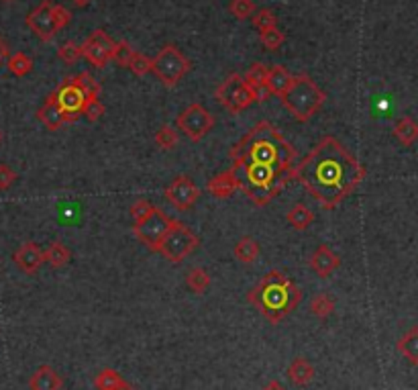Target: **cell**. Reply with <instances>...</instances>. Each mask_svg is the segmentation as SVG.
Returning a JSON list of instances; mask_svg holds the SVG:
<instances>
[{
  "instance_id": "cell-41",
  "label": "cell",
  "mask_w": 418,
  "mask_h": 390,
  "mask_svg": "<svg viewBox=\"0 0 418 390\" xmlns=\"http://www.w3.org/2000/svg\"><path fill=\"white\" fill-rule=\"evenodd\" d=\"M16 182V172L6 166V164H0V190H9Z\"/></svg>"
},
{
  "instance_id": "cell-12",
  "label": "cell",
  "mask_w": 418,
  "mask_h": 390,
  "mask_svg": "<svg viewBox=\"0 0 418 390\" xmlns=\"http://www.w3.org/2000/svg\"><path fill=\"white\" fill-rule=\"evenodd\" d=\"M56 99H58L61 111L68 116V123H73L84 115V106H86L88 99L84 90L73 82V78L59 84V88L56 90Z\"/></svg>"
},
{
  "instance_id": "cell-23",
  "label": "cell",
  "mask_w": 418,
  "mask_h": 390,
  "mask_svg": "<svg viewBox=\"0 0 418 390\" xmlns=\"http://www.w3.org/2000/svg\"><path fill=\"white\" fill-rule=\"evenodd\" d=\"M286 221H288L296 231H304V229H308L315 223V213L306 204L298 203L290 209L288 215H286Z\"/></svg>"
},
{
  "instance_id": "cell-43",
  "label": "cell",
  "mask_w": 418,
  "mask_h": 390,
  "mask_svg": "<svg viewBox=\"0 0 418 390\" xmlns=\"http://www.w3.org/2000/svg\"><path fill=\"white\" fill-rule=\"evenodd\" d=\"M9 59H11V47H9V44L0 35V66L9 64Z\"/></svg>"
},
{
  "instance_id": "cell-35",
  "label": "cell",
  "mask_w": 418,
  "mask_h": 390,
  "mask_svg": "<svg viewBox=\"0 0 418 390\" xmlns=\"http://www.w3.org/2000/svg\"><path fill=\"white\" fill-rule=\"evenodd\" d=\"M260 39L263 47L267 49V51H277L282 45L286 44V33H282V31L277 29H270V31H263L260 33Z\"/></svg>"
},
{
  "instance_id": "cell-20",
  "label": "cell",
  "mask_w": 418,
  "mask_h": 390,
  "mask_svg": "<svg viewBox=\"0 0 418 390\" xmlns=\"http://www.w3.org/2000/svg\"><path fill=\"white\" fill-rule=\"evenodd\" d=\"M315 374H317L315 372V366L306 360V358H296L288 366V378L292 380V384H296L300 389L308 386L315 380Z\"/></svg>"
},
{
  "instance_id": "cell-36",
  "label": "cell",
  "mask_w": 418,
  "mask_h": 390,
  "mask_svg": "<svg viewBox=\"0 0 418 390\" xmlns=\"http://www.w3.org/2000/svg\"><path fill=\"white\" fill-rule=\"evenodd\" d=\"M58 58L66 64H76L82 56V45H78L76 41H66V44L59 45L58 49Z\"/></svg>"
},
{
  "instance_id": "cell-7",
  "label": "cell",
  "mask_w": 418,
  "mask_h": 390,
  "mask_svg": "<svg viewBox=\"0 0 418 390\" xmlns=\"http://www.w3.org/2000/svg\"><path fill=\"white\" fill-rule=\"evenodd\" d=\"M198 246H200V237L192 231L188 225L180 223V221L175 219L172 229H170L168 235L163 237L158 254H161L165 260L172 261V264H180V261L186 260L188 256H190Z\"/></svg>"
},
{
  "instance_id": "cell-24",
  "label": "cell",
  "mask_w": 418,
  "mask_h": 390,
  "mask_svg": "<svg viewBox=\"0 0 418 390\" xmlns=\"http://www.w3.org/2000/svg\"><path fill=\"white\" fill-rule=\"evenodd\" d=\"M233 254H235L237 261H241V264H253V261L258 260V256H260V244L253 237L247 235V237H241L237 241Z\"/></svg>"
},
{
  "instance_id": "cell-26",
  "label": "cell",
  "mask_w": 418,
  "mask_h": 390,
  "mask_svg": "<svg viewBox=\"0 0 418 390\" xmlns=\"http://www.w3.org/2000/svg\"><path fill=\"white\" fill-rule=\"evenodd\" d=\"M125 384V378L118 374L113 368H102L94 378V386L98 390H116Z\"/></svg>"
},
{
  "instance_id": "cell-21",
  "label": "cell",
  "mask_w": 418,
  "mask_h": 390,
  "mask_svg": "<svg viewBox=\"0 0 418 390\" xmlns=\"http://www.w3.org/2000/svg\"><path fill=\"white\" fill-rule=\"evenodd\" d=\"M392 133L404 147H410V145H414L418 141V123L412 116H400L394 123Z\"/></svg>"
},
{
  "instance_id": "cell-48",
  "label": "cell",
  "mask_w": 418,
  "mask_h": 390,
  "mask_svg": "<svg viewBox=\"0 0 418 390\" xmlns=\"http://www.w3.org/2000/svg\"><path fill=\"white\" fill-rule=\"evenodd\" d=\"M2 2H13V0H2Z\"/></svg>"
},
{
  "instance_id": "cell-32",
  "label": "cell",
  "mask_w": 418,
  "mask_h": 390,
  "mask_svg": "<svg viewBox=\"0 0 418 390\" xmlns=\"http://www.w3.org/2000/svg\"><path fill=\"white\" fill-rule=\"evenodd\" d=\"M178 141H180L178 131L170 127V125L159 127L158 133H156V145H158L159 149H163V151H172L173 147L178 145Z\"/></svg>"
},
{
  "instance_id": "cell-17",
  "label": "cell",
  "mask_w": 418,
  "mask_h": 390,
  "mask_svg": "<svg viewBox=\"0 0 418 390\" xmlns=\"http://www.w3.org/2000/svg\"><path fill=\"white\" fill-rule=\"evenodd\" d=\"M63 386V378L51 368V366H39L29 380L31 390H61Z\"/></svg>"
},
{
  "instance_id": "cell-18",
  "label": "cell",
  "mask_w": 418,
  "mask_h": 390,
  "mask_svg": "<svg viewBox=\"0 0 418 390\" xmlns=\"http://www.w3.org/2000/svg\"><path fill=\"white\" fill-rule=\"evenodd\" d=\"M206 190H208L213 196H217V199H229L233 192L239 190L237 176H235V172L229 168L227 172H220L217 174L215 178H210V180L206 182Z\"/></svg>"
},
{
  "instance_id": "cell-34",
  "label": "cell",
  "mask_w": 418,
  "mask_h": 390,
  "mask_svg": "<svg viewBox=\"0 0 418 390\" xmlns=\"http://www.w3.org/2000/svg\"><path fill=\"white\" fill-rule=\"evenodd\" d=\"M255 2L253 0H231L229 2V13L239 21H245L255 15Z\"/></svg>"
},
{
  "instance_id": "cell-10",
  "label": "cell",
  "mask_w": 418,
  "mask_h": 390,
  "mask_svg": "<svg viewBox=\"0 0 418 390\" xmlns=\"http://www.w3.org/2000/svg\"><path fill=\"white\" fill-rule=\"evenodd\" d=\"M116 41H113V37L106 33V31L96 29L92 31L86 37V41L82 44V56L96 68H104L113 56H115Z\"/></svg>"
},
{
  "instance_id": "cell-42",
  "label": "cell",
  "mask_w": 418,
  "mask_h": 390,
  "mask_svg": "<svg viewBox=\"0 0 418 390\" xmlns=\"http://www.w3.org/2000/svg\"><path fill=\"white\" fill-rule=\"evenodd\" d=\"M53 16H56V23H58L59 31L63 29V27H68L70 21H72V13L63 4H53Z\"/></svg>"
},
{
  "instance_id": "cell-22",
  "label": "cell",
  "mask_w": 418,
  "mask_h": 390,
  "mask_svg": "<svg viewBox=\"0 0 418 390\" xmlns=\"http://www.w3.org/2000/svg\"><path fill=\"white\" fill-rule=\"evenodd\" d=\"M398 351L408 360V364L418 366V325L410 327V329L398 339Z\"/></svg>"
},
{
  "instance_id": "cell-44",
  "label": "cell",
  "mask_w": 418,
  "mask_h": 390,
  "mask_svg": "<svg viewBox=\"0 0 418 390\" xmlns=\"http://www.w3.org/2000/svg\"><path fill=\"white\" fill-rule=\"evenodd\" d=\"M261 390H286V386L282 382H277V380H272V382H267Z\"/></svg>"
},
{
  "instance_id": "cell-19",
  "label": "cell",
  "mask_w": 418,
  "mask_h": 390,
  "mask_svg": "<svg viewBox=\"0 0 418 390\" xmlns=\"http://www.w3.org/2000/svg\"><path fill=\"white\" fill-rule=\"evenodd\" d=\"M292 82H294V76L284 66H272L267 72V80H265V90L267 94H275L282 99L286 90L292 86Z\"/></svg>"
},
{
  "instance_id": "cell-15",
  "label": "cell",
  "mask_w": 418,
  "mask_h": 390,
  "mask_svg": "<svg viewBox=\"0 0 418 390\" xmlns=\"http://www.w3.org/2000/svg\"><path fill=\"white\" fill-rule=\"evenodd\" d=\"M341 266V258L332 251L329 246H318L315 254L310 256V268L318 278H329V276Z\"/></svg>"
},
{
  "instance_id": "cell-11",
  "label": "cell",
  "mask_w": 418,
  "mask_h": 390,
  "mask_svg": "<svg viewBox=\"0 0 418 390\" xmlns=\"http://www.w3.org/2000/svg\"><path fill=\"white\" fill-rule=\"evenodd\" d=\"M165 201L178 211H190L200 199V188L190 176H175L165 188Z\"/></svg>"
},
{
  "instance_id": "cell-25",
  "label": "cell",
  "mask_w": 418,
  "mask_h": 390,
  "mask_svg": "<svg viewBox=\"0 0 418 390\" xmlns=\"http://www.w3.org/2000/svg\"><path fill=\"white\" fill-rule=\"evenodd\" d=\"M72 258L70 249L63 246L61 241H53L49 244V247L45 249V261L51 266V268H63Z\"/></svg>"
},
{
  "instance_id": "cell-40",
  "label": "cell",
  "mask_w": 418,
  "mask_h": 390,
  "mask_svg": "<svg viewBox=\"0 0 418 390\" xmlns=\"http://www.w3.org/2000/svg\"><path fill=\"white\" fill-rule=\"evenodd\" d=\"M102 115H104V104L98 99H90L86 102V106H84V116H86L88 121L96 123Z\"/></svg>"
},
{
  "instance_id": "cell-6",
  "label": "cell",
  "mask_w": 418,
  "mask_h": 390,
  "mask_svg": "<svg viewBox=\"0 0 418 390\" xmlns=\"http://www.w3.org/2000/svg\"><path fill=\"white\" fill-rule=\"evenodd\" d=\"M190 59L175 47V45H163L156 58H151V74L158 78L163 86L173 88L182 78L190 72Z\"/></svg>"
},
{
  "instance_id": "cell-1",
  "label": "cell",
  "mask_w": 418,
  "mask_h": 390,
  "mask_svg": "<svg viewBox=\"0 0 418 390\" xmlns=\"http://www.w3.org/2000/svg\"><path fill=\"white\" fill-rule=\"evenodd\" d=\"M363 178V164L332 135L320 137L318 144L294 166V180H298L327 211L343 203Z\"/></svg>"
},
{
  "instance_id": "cell-16",
  "label": "cell",
  "mask_w": 418,
  "mask_h": 390,
  "mask_svg": "<svg viewBox=\"0 0 418 390\" xmlns=\"http://www.w3.org/2000/svg\"><path fill=\"white\" fill-rule=\"evenodd\" d=\"M37 119H39L49 131L61 129V127L68 123V116L61 111L58 99H56V92H51V94L47 96V101L44 102V106L37 111Z\"/></svg>"
},
{
  "instance_id": "cell-8",
  "label": "cell",
  "mask_w": 418,
  "mask_h": 390,
  "mask_svg": "<svg viewBox=\"0 0 418 390\" xmlns=\"http://www.w3.org/2000/svg\"><path fill=\"white\" fill-rule=\"evenodd\" d=\"M175 127L182 131L190 141L198 144L215 127V115H210V111H206L200 102H192L178 115Z\"/></svg>"
},
{
  "instance_id": "cell-47",
  "label": "cell",
  "mask_w": 418,
  "mask_h": 390,
  "mask_svg": "<svg viewBox=\"0 0 418 390\" xmlns=\"http://www.w3.org/2000/svg\"><path fill=\"white\" fill-rule=\"evenodd\" d=\"M0 141H2V131H0Z\"/></svg>"
},
{
  "instance_id": "cell-39",
  "label": "cell",
  "mask_w": 418,
  "mask_h": 390,
  "mask_svg": "<svg viewBox=\"0 0 418 390\" xmlns=\"http://www.w3.org/2000/svg\"><path fill=\"white\" fill-rule=\"evenodd\" d=\"M129 70L135 76H145V74L151 72V58H147L145 54H139V51H135V56L131 59V66Z\"/></svg>"
},
{
  "instance_id": "cell-2",
  "label": "cell",
  "mask_w": 418,
  "mask_h": 390,
  "mask_svg": "<svg viewBox=\"0 0 418 390\" xmlns=\"http://www.w3.org/2000/svg\"><path fill=\"white\" fill-rule=\"evenodd\" d=\"M231 159L233 166H261L294 176L296 149L270 121H260L233 145Z\"/></svg>"
},
{
  "instance_id": "cell-31",
  "label": "cell",
  "mask_w": 418,
  "mask_h": 390,
  "mask_svg": "<svg viewBox=\"0 0 418 390\" xmlns=\"http://www.w3.org/2000/svg\"><path fill=\"white\" fill-rule=\"evenodd\" d=\"M267 72H270V68H267L265 64H253L245 74L247 84H249L251 88H255V90L260 92L261 88H265Z\"/></svg>"
},
{
  "instance_id": "cell-5",
  "label": "cell",
  "mask_w": 418,
  "mask_h": 390,
  "mask_svg": "<svg viewBox=\"0 0 418 390\" xmlns=\"http://www.w3.org/2000/svg\"><path fill=\"white\" fill-rule=\"evenodd\" d=\"M260 96V92L249 86L245 76H241V74L227 76L215 90V99L218 104L233 115H239V113L247 111L253 102L261 101Z\"/></svg>"
},
{
  "instance_id": "cell-29",
  "label": "cell",
  "mask_w": 418,
  "mask_h": 390,
  "mask_svg": "<svg viewBox=\"0 0 418 390\" xmlns=\"http://www.w3.org/2000/svg\"><path fill=\"white\" fill-rule=\"evenodd\" d=\"M310 311H312V315L318 319L331 317L332 311H335V301H332L331 294H325V292L317 294V296L310 301Z\"/></svg>"
},
{
  "instance_id": "cell-13",
  "label": "cell",
  "mask_w": 418,
  "mask_h": 390,
  "mask_svg": "<svg viewBox=\"0 0 418 390\" xmlns=\"http://www.w3.org/2000/svg\"><path fill=\"white\" fill-rule=\"evenodd\" d=\"M27 27H29L41 41H51L58 35V23L53 16V4L44 0L37 9H33L27 15Z\"/></svg>"
},
{
  "instance_id": "cell-37",
  "label": "cell",
  "mask_w": 418,
  "mask_h": 390,
  "mask_svg": "<svg viewBox=\"0 0 418 390\" xmlns=\"http://www.w3.org/2000/svg\"><path fill=\"white\" fill-rule=\"evenodd\" d=\"M133 56H135V49H133L127 41H116V49L113 59H115L121 68H129Z\"/></svg>"
},
{
  "instance_id": "cell-38",
  "label": "cell",
  "mask_w": 418,
  "mask_h": 390,
  "mask_svg": "<svg viewBox=\"0 0 418 390\" xmlns=\"http://www.w3.org/2000/svg\"><path fill=\"white\" fill-rule=\"evenodd\" d=\"M158 206H153V204L149 203V201H145V199H141V201H137V203H133V206L129 209L131 217H133V223H139V221H143V219H147L153 211H156Z\"/></svg>"
},
{
  "instance_id": "cell-4",
  "label": "cell",
  "mask_w": 418,
  "mask_h": 390,
  "mask_svg": "<svg viewBox=\"0 0 418 390\" xmlns=\"http://www.w3.org/2000/svg\"><path fill=\"white\" fill-rule=\"evenodd\" d=\"M325 102H327L325 90H320L308 74L294 76L292 86L282 96V104L298 123H308L322 109Z\"/></svg>"
},
{
  "instance_id": "cell-46",
  "label": "cell",
  "mask_w": 418,
  "mask_h": 390,
  "mask_svg": "<svg viewBox=\"0 0 418 390\" xmlns=\"http://www.w3.org/2000/svg\"><path fill=\"white\" fill-rule=\"evenodd\" d=\"M116 390H137V389H133V386H131L129 382H125L123 386H118V389H116Z\"/></svg>"
},
{
  "instance_id": "cell-9",
  "label": "cell",
  "mask_w": 418,
  "mask_h": 390,
  "mask_svg": "<svg viewBox=\"0 0 418 390\" xmlns=\"http://www.w3.org/2000/svg\"><path fill=\"white\" fill-rule=\"evenodd\" d=\"M173 221H175V219H172L170 215H165L161 209H156L147 219L139 221V223H133V233H135V237H137L147 249L158 251L159 246H161V241H163V237H165L168 231L172 229Z\"/></svg>"
},
{
  "instance_id": "cell-28",
  "label": "cell",
  "mask_w": 418,
  "mask_h": 390,
  "mask_svg": "<svg viewBox=\"0 0 418 390\" xmlns=\"http://www.w3.org/2000/svg\"><path fill=\"white\" fill-rule=\"evenodd\" d=\"M6 68H9V72L13 74V76L23 78V76H27V74H31V70H33V59H31L27 54L19 51V54H13V56H11Z\"/></svg>"
},
{
  "instance_id": "cell-45",
  "label": "cell",
  "mask_w": 418,
  "mask_h": 390,
  "mask_svg": "<svg viewBox=\"0 0 418 390\" xmlns=\"http://www.w3.org/2000/svg\"><path fill=\"white\" fill-rule=\"evenodd\" d=\"M73 4H76V6H78V9H86L88 4H90V2H92V0H72Z\"/></svg>"
},
{
  "instance_id": "cell-27",
  "label": "cell",
  "mask_w": 418,
  "mask_h": 390,
  "mask_svg": "<svg viewBox=\"0 0 418 390\" xmlns=\"http://www.w3.org/2000/svg\"><path fill=\"white\" fill-rule=\"evenodd\" d=\"M186 284L192 292L202 294L210 286V276H208V272L204 268H192L186 274Z\"/></svg>"
},
{
  "instance_id": "cell-30",
  "label": "cell",
  "mask_w": 418,
  "mask_h": 390,
  "mask_svg": "<svg viewBox=\"0 0 418 390\" xmlns=\"http://www.w3.org/2000/svg\"><path fill=\"white\" fill-rule=\"evenodd\" d=\"M251 25L260 31V33L275 29L277 27V15H275L272 9H260V11H255V15L251 16Z\"/></svg>"
},
{
  "instance_id": "cell-3",
  "label": "cell",
  "mask_w": 418,
  "mask_h": 390,
  "mask_svg": "<svg viewBox=\"0 0 418 390\" xmlns=\"http://www.w3.org/2000/svg\"><path fill=\"white\" fill-rule=\"evenodd\" d=\"M302 290L280 270H272L247 292V303L255 306L270 323H280L298 309Z\"/></svg>"
},
{
  "instance_id": "cell-14",
  "label": "cell",
  "mask_w": 418,
  "mask_h": 390,
  "mask_svg": "<svg viewBox=\"0 0 418 390\" xmlns=\"http://www.w3.org/2000/svg\"><path fill=\"white\" fill-rule=\"evenodd\" d=\"M16 268L25 274H37L45 264V251L35 241H27L13 254Z\"/></svg>"
},
{
  "instance_id": "cell-33",
  "label": "cell",
  "mask_w": 418,
  "mask_h": 390,
  "mask_svg": "<svg viewBox=\"0 0 418 390\" xmlns=\"http://www.w3.org/2000/svg\"><path fill=\"white\" fill-rule=\"evenodd\" d=\"M73 82L84 90L88 101H90V99H98V94H101V84L94 80V76L90 72L78 74V76L73 78Z\"/></svg>"
}]
</instances>
